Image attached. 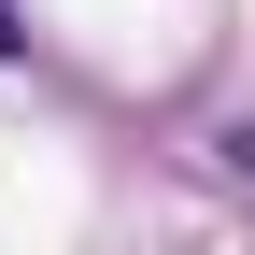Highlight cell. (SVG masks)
<instances>
[{
    "mask_svg": "<svg viewBox=\"0 0 255 255\" xmlns=\"http://www.w3.org/2000/svg\"><path fill=\"white\" fill-rule=\"evenodd\" d=\"M227 170H241V184H255V114H241V128H227Z\"/></svg>",
    "mask_w": 255,
    "mask_h": 255,
    "instance_id": "1",
    "label": "cell"
},
{
    "mask_svg": "<svg viewBox=\"0 0 255 255\" xmlns=\"http://www.w3.org/2000/svg\"><path fill=\"white\" fill-rule=\"evenodd\" d=\"M14 43H28V28H14V0H0V57H14Z\"/></svg>",
    "mask_w": 255,
    "mask_h": 255,
    "instance_id": "2",
    "label": "cell"
}]
</instances>
